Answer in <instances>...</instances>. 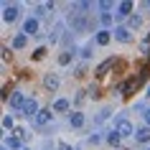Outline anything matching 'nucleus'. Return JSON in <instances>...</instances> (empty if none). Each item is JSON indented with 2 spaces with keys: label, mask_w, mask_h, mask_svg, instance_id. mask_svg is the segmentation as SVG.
Here are the masks:
<instances>
[{
  "label": "nucleus",
  "mask_w": 150,
  "mask_h": 150,
  "mask_svg": "<svg viewBox=\"0 0 150 150\" xmlns=\"http://www.w3.org/2000/svg\"><path fill=\"white\" fill-rule=\"evenodd\" d=\"M21 16V5L18 3H5L3 5V23H16Z\"/></svg>",
  "instance_id": "f257e3e1"
},
{
  "label": "nucleus",
  "mask_w": 150,
  "mask_h": 150,
  "mask_svg": "<svg viewBox=\"0 0 150 150\" xmlns=\"http://www.w3.org/2000/svg\"><path fill=\"white\" fill-rule=\"evenodd\" d=\"M21 112H23V115H28V117H36V115L41 112L38 99H36V97H33V99H25V102H23V107H21Z\"/></svg>",
  "instance_id": "f03ea898"
},
{
  "label": "nucleus",
  "mask_w": 150,
  "mask_h": 150,
  "mask_svg": "<svg viewBox=\"0 0 150 150\" xmlns=\"http://www.w3.org/2000/svg\"><path fill=\"white\" fill-rule=\"evenodd\" d=\"M38 28H41V23H38V18H36V16H31V18H25V21H23V33H25V36H36Z\"/></svg>",
  "instance_id": "7ed1b4c3"
},
{
  "label": "nucleus",
  "mask_w": 150,
  "mask_h": 150,
  "mask_svg": "<svg viewBox=\"0 0 150 150\" xmlns=\"http://www.w3.org/2000/svg\"><path fill=\"white\" fill-rule=\"evenodd\" d=\"M115 130H117L122 137H127V135H135V127H132V122H130L127 117H120V120H117V127H115Z\"/></svg>",
  "instance_id": "20e7f679"
},
{
  "label": "nucleus",
  "mask_w": 150,
  "mask_h": 150,
  "mask_svg": "<svg viewBox=\"0 0 150 150\" xmlns=\"http://www.w3.org/2000/svg\"><path fill=\"white\" fill-rule=\"evenodd\" d=\"M3 150H23V142H21L18 135H8L5 142H3Z\"/></svg>",
  "instance_id": "39448f33"
},
{
  "label": "nucleus",
  "mask_w": 150,
  "mask_h": 150,
  "mask_svg": "<svg viewBox=\"0 0 150 150\" xmlns=\"http://www.w3.org/2000/svg\"><path fill=\"white\" fill-rule=\"evenodd\" d=\"M115 38H117L120 43H130V41H132V33L127 31V28H122V25H117V28H115Z\"/></svg>",
  "instance_id": "423d86ee"
},
{
  "label": "nucleus",
  "mask_w": 150,
  "mask_h": 150,
  "mask_svg": "<svg viewBox=\"0 0 150 150\" xmlns=\"http://www.w3.org/2000/svg\"><path fill=\"white\" fill-rule=\"evenodd\" d=\"M59 84H61V79H59L56 74H46V76H43V87L51 89V92H54V89H59Z\"/></svg>",
  "instance_id": "0eeeda50"
},
{
  "label": "nucleus",
  "mask_w": 150,
  "mask_h": 150,
  "mask_svg": "<svg viewBox=\"0 0 150 150\" xmlns=\"http://www.w3.org/2000/svg\"><path fill=\"white\" fill-rule=\"evenodd\" d=\"M135 140L137 142H150V127L148 125L137 127V130H135Z\"/></svg>",
  "instance_id": "6e6552de"
},
{
  "label": "nucleus",
  "mask_w": 150,
  "mask_h": 150,
  "mask_svg": "<svg viewBox=\"0 0 150 150\" xmlns=\"http://www.w3.org/2000/svg\"><path fill=\"white\" fill-rule=\"evenodd\" d=\"M8 102H10V107H13V110H21V107H23V102H25V99H23V94H21V92H18V89H16V92H13V94L8 97Z\"/></svg>",
  "instance_id": "1a4fd4ad"
},
{
  "label": "nucleus",
  "mask_w": 150,
  "mask_h": 150,
  "mask_svg": "<svg viewBox=\"0 0 150 150\" xmlns=\"http://www.w3.org/2000/svg\"><path fill=\"white\" fill-rule=\"evenodd\" d=\"M132 3L130 0H122V3H117V16H132Z\"/></svg>",
  "instance_id": "9d476101"
},
{
  "label": "nucleus",
  "mask_w": 150,
  "mask_h": 150,
  "mask_svg": "<svg viewBox=\"0 0 150 150\" xmlns=\"http://www.w3.org/2000/svg\"><path fill=\"white\" fill-rule=\"evenodd\" d=\"M51 117H54V115H51V110H41L33 120H36V125H48V122H51Z\"/></svg>",
  "instance_id": "9b49d317"
},
{
  "label": "nucleus",
  "mask_w": 150,
  "mask_h": 150,
  "mask_svg": "<svg viewBox=\"0 0 150 150\" xmlns=\"http://www.w3.org/2000/svg\"><path fill=\"white\" fill-rule=\"evenodd\" d=\"M25 43H28V36H25L23 31L13 36V48H16V51H18V48H25Z\"/></svg>",
  "instance_id": "f8f14e48"
},
{
  "label": "nucleus",
  "mask_w": 150,
  "mask_h": 150,
  "mask_svg": "<svg viewBox=\"0 0 150 150\" xmlns=\"http://www.w3.org/2000/svg\"><path fill=\"white\" fill-rule=\"evenodd\" d=\"M69 107H71V102H69V99H64V97H59V99L54 102V110L56 112H69Z\"/></svg>",
  "instance_id": "ddd939ff"
},
{
  "label": "nucleus",
  "mask_w": 150,
  "mask_h": 150,
  "mask_svg": "<svg viewBox=\"0 0 150 150\" xmlns=\"http://www.w3.org/2000/svg\"><path fill=\"white\" fill-rule=\"evenodd\" d=\"M112 36H115V33H110V31H99L97 33V43H99V46H107L112 41Z\"/></svg>",
  "instance_id": "4468645a"
},
{
  "label": "nucleus",
  "mask_w": 150,
  "mask_h": 150,
  "mask_svg": "<svg viewBox=\"0 0 150 150\" xmlns=\"http://www.w3.org/2000/svg\"><path fill=\"white\" fill-rule=\"evenodd\" d=\"M69 122H71V127H76V130H79V127L84 125V115H81V112H74V115L69 117Z\"/></svg>",
  "instance_id": "2eb2a0df"
},
{
  "label": "nucleus",
  "mask_w": 150,
  "mask_h": 150,
  "mask_svg": "<svg viewBox=\"0 0 150 150\" xmlns=\"http://www.w3.org/2000/svg\"><path fill=\"white\" fill-rule=\"evenodd\" d=\"M112 64H115V59H107V61H102L99 66H97V76H104V74H107V69H110Z\"/></svg>",
  "instance_id": "dca6fc26"
},
{
  "label": "nucleus",
  "mask_w": 150,
  "mask_h": 150,
  "mask_svg": "<svg viewBox=\"0 0 150 150\" xmlns=\"http://www.w3.org/2000/svg\"><path fill=\"white\" fill-rule=\"evenodd\" d=\"M120 140H122V135H120L117 130H112V132L107 135V142H110L112 148H117V145H120Z\"/></svg>",
  "instance_id": "f3484780"
},
{
  "label": "nucleus",
  "mask_w": 150,
  "mask_h": 150,
  "mask_svg": "<svg viewBox=\"0 0 150 150\" xmlns=\"http://www.w3.org/2000/svg\"><path fill=\"white\" fill-rule=\"evenodd\" d=\"M132 84H135V79L122 81V84H120V92H122V94H130V92H132Z\"/></svg>",
  "instance_id": "a211bd4d"
},
{
  "label": "nucleus",
  "mask_w": 150,
  "mask_h": 150,
  "mask_svg": "<svg viewBox=\"0 0 150 150\" xmlns=\"http://www.w3.org/2000/svg\"><path fill=\"white\" fill-rule=\"evenodd\" d=\"M97 8L102 10V13H110V10L115 8V3H110V0H102V3H97Z\"/></svg>",
  "instance_id": "6ab92c4d"
},
{
  "label": "nucleus",
  "mask_w": 150,
  "mask_h": 150,
  "mask_svg": "<svg viewBox=\"0 0 150 150\" xmlns=\"http://www.w3.org/2000/svg\"><path fill=\"white\" fill-rule=\"evenodd\" d=\"M127 23H130V28H137V25L142 23V18H140V16H130V21H127Z\"/></svg>",
  "instance_id": "aec40b11"
},
{
  "label": "nucleus",
  "mask_w": 150,
  "mask_h": 150,
  "mask_svg": "<svg viewBox=\"0 0 150 150\" xmlns=\"http://www.w3.org/2000/svg\"><path fill=\"white\" fill-rule=\"evenodd\" d=\"M59 64H61V66H66V64H71V54H66V51H64V54L59 56Z\"/></svg>",
  "instance_id": "412c9836"
},
{
  "label": "nucleus",
  "mask_w": 150,
  "mask_h": 150,
  "mask_svg": "<svg viewBox=\"0 0 150 150\" xmlns=\"http://www.w3.org/2000/svg\"><path fill=\"white\" fill-rule=\"evenodd\" d=\"M3 127H5V130H13V117L5 115V117H3Z\"/></svg>",
  "instance_id": "4be33fe9"
},
{
  "label": "nucleus",
  "mask_w": 150,
  "mask_h": 150,
  "mask_svg": "<svg viewBox=\"0 0 150 150\" xmlns=\"http://www.w3.org/2000/svg\"><path fill=\"white\" fill-rule=\"evenodd\" d=\"M99 21H102V25H112V16H110V13H102Z\"/></svg>",
  "instance_id": "5701e85b"
},
{
  "label": "nucleus",
  "mask_w": 150,
  "mask_h": 150,
  "mask_svg": "<svg viewBox=\"0 0 150 150\" xmlns=\"http://www.w3.org/2000/svg\"><path fill=\"white\" fill-rule=\"evenodd\" d=\"M142 117H145V125L150 127V107H145V110H142Z\"/></svg>",
  "instance_id": "b1692460"
},
{
  "label": "nucleus",
  "mask_w": 150,
  "mask_h": 150,
  "mask_svg": "<svg viewBox=\"0 0 150 150\" xmlns=\"http://www.w3.org/2000/svg\"><path fill=\"white\" fill-rule=\"evenodd\" d=\"M76 8H79L81 13H84V10H89V8H92V3H79V5H76Z\"/></svg>",
  "instance_id": "393cba45"
},
{
  "label": "nucleus",
  "mask_w": 150,
  "mask_h": 150,
  "mask_svg": "<svg viewBox=\"0 0 150 150\" xmlns=\"http://www.w3.org/2000/svg\"><path fill=\"white\" fill-rule=\"evenodd\" d=\"M59 150H71V148L66 145V142H61V145H59Z\"/></svg>",
  "instance_id": "a878e982"
},
{
  "label": "nucleus",
  "mask_w": 150,
  "mask_h": 150,
  "mask_svg": "<svg viewBox=\"0 0 150 150\" xmlns=\"http://www.w3.org/2000/svg\"><path fill=\"white\" fill-rule=\"evenodd\" d=\"M148 97H150V87H148Z\"/></svg>",
  "instance_id": "bb28decb"
},
{
  "label": "nucleus",
  "mask_w": 150,
  "mask_h": 150,
  "mask_svg": "<svg viewBox=\"0 0 150 150\" xmlns=\"http://www.w3.org/2000/svg\"><path fill=\"white\" fill-rule=\"evenodd\" d=\"M148 8H150V0H148Z\"/></svg>",
  "instance_id": "cd10ccee"
},
{
  "label": "nucleus",
  "mask_w": 150,
  "mask_h": 150,
  "mask_svg": "<svg viewBox=\"0 0 150 150\" xmlns=\"http://www.w3.org/2000/svg\"><path fill=\"white\" fill-rule=\"evenodd\" d=\"M148 150H150V148H148Z\"/></svg>",
  "instance_id": "c85d7f7f"
}]
</instances>
